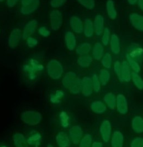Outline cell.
<instances>
[{
  "label": "cell",
  "mask_w": 143,
  "mask_h": 147,
  "mask_svg": "<svg viewBox=\"0 0 143 147\" xmlns=\"http://www.w3.org/2000/svg\"><path fill=\"white\" fill-rule=\"evenodd\" d=\"M38 26V22L36 20H32L27 22L24 27L22 32V38L26 40L28 37L35 32Z\"/></svg>",
  "instance_id": "cell-6"
},
{
  "label": "cell",
  "mask_w": 143,
  "mask_h": 147,
  "mask_svg": "<svg viewBox=\"0 0 143 147\" xmlns=\"http://www.w3.org/2000/svg\"><path fill=\"white\" fill-rule=\"evenodd\" d=\"M111 32L108 28H105L102 33V42L103 45H107L109 43L111 39Z\"/></svg>",
  "instance_id": "cell-32"
},
{
  "label": "cell",
  "mask_w": 143,
  "mask_h": 147,
  "mask_svg": "<svg viewBox=\"0 0 143 147\" xmlns=\"http://www.w3.org/2000/svg\"><path fill=\"white\" fill-rule=\"evenodd\" d=\"M102 64L106 68H110L112 64V58L111 55L107 53L103 55L102 58Z\"/></svg>",
  "instance_id": "cell-28"
},
{
  "label": "cell",
  "mask_w": 143,
  "mask_h": 147,
  "mask_svg": "<svg viewBox=\"0 0 143 147\" xmlns=\"http://www.w3.org/2000/svg\"><path fill=\"white\" fill-rule=\"evenodd\" d=\"M109 78L110 74L107 70L105 69L101 70L99 74V80L103 85H105L109 81Z\"/></svg>",
  "instance_id": "cell-31"
},
{
  "label": "cell",
  "mask_w": 143,
  "mask_h": 147,
  "mask_svg": "<svg viewBox=\"0 0 143 147\" xmlns=\"http://www.w3.org/2000/svg\"><path fill=\"white\" fill-rule=\"evenodd\" d=\"M61 122L62 125L64 127H66L68 125V118L67 115L65 112H62L61 114Z\"/></svg>",
  "instance_id": "cell-42"
},
{
  "label": "cell",
  "mask_w": 143,
  "mask_h": 147,
  "mask_svg": "<svg viewBox=\"0 0 143 147\" xmlns=\"http://www.w3.org/2000/svg\"><path fill=\"white\" fill-rule=\"evenodd\" d=\"M92 62V57L89 55H84L80 56L77 59L78 64L83 67H87L90 65Z\"/></svg>",
  "instance_id": "cell-24"
},
{
  "label": "cell",
  "mask_w": 143,
  "mask_h": 147,
  "mask_svg": "<svg viewBox=\"0 0 143 147\" xmlns=\"http://www.w3.org/2000/svg\"><path fill=\"white\" fill-rule=\"evenodd\" d=\"M132 79L136 86L140 89L143 88V80L140 76L136 73H133L132 74Z\"/></svg>",
  "instance_id": "cell-33"
},
{
  "label": "cell",
  "mask_w": 143,
  "mask_h": 147,
  "mask_svg": "<svg viewBox=\"0 0 143 147\" xmlns=\"http://www.w3.org/2000/svg\"><path fill=\"white\" fill-rule=\"evenodd\" d=\"M91 50V45L89 43L85 42L80 44L76 49V53L80 56L88 54Z\"/></svg>",
  "instance_id": "cell-22"
},
{
  "label": "cell",
  "mask_w": 143,
  "mask_h": 147,
  "mask_svg": "<svg viewBox=\"0 0 143 147\" xmlns=\"http://www.w3.org/2000/svg\"><path fill=\"white\" fill-rule=\"evenodd\" d=\"M83 132L79 126L75 125L70 130V136L71 139L74 143H77L82 137Z\"/></svg>",
  "instance_id": "cell-15"
},
{
  "label": "cell",
  "mask_w": 143,
  "mask_h": 147,
  "mask_svg": "<svg viewBox=\"0 0 143 147\" xmlns=\"http://www.w3.org/2000/svg\"><path fill=\"white\" fill-rule=\"evenodd\" d=\"M95 33L97 36H101L102 34L104 28V18L101 15H97L93 22Z\"/></svg>",
  "instance_id": "cell-11"
},
{
  "label": "cell",
  "mask_w": 143,
  "mask_h": 147,
  "mask_svg": "<svg viewBox=\"0 0 143 147\" xmlns=\"http://www.w3.org/2000/svg\"><path fill=\"white\" fill-rule=\"evenodd\" d=\"M22 38V33L19 28H14L12 30L8 39V45L11 49H15L19 43Z\"/></svg>",
  "instance_id": "cell-5"
},
{
  "label": "cell",
  "mask_w": 143,
  "mask_h": 147,
  "mask_svg": "<svg viewBox=\"0 0 143 147\" xmlns=\"http://www.w3.org/2000/svg\"><path fill=\"white\" fill-rule=\"evenodd\" d=\"M105 102L108 104V105L111 108H114V96L112 95L108 94L107 95L105 96Z\"/></svg>",
  "instance_id": "cell-40"
},
{
  "label": "cell",
  "mask_w": 143,
  "mask_h": 147,
  "mask_svg": "<svg viewBox=\"0 0 143 147\" xmlns=\"http://www.w3.org/2000/svg\"><path fill=\"white\" fill-rule=\"evenodd\" d=\"M70 26L75 33L80 34L83 30V23L82 20L76 16H73L70 17L69 21Z\"/></svg>",
  "instance_id": "cell-7"
},
{
  "label": "cell",
  "mask_w": 143,
  "mask_h": 147,
  "mask_svg": "<svg viewBox=\"0 0 143 147\" xmlns=\"http://www.w3.org/2000/svg\"><path fill=\"white\" fill-rule=\"evenodd\" d=\"M138 3L139 7L140 8V9L143 11V0H138Z\"/></svg>",
  "instance_id": "cell-46"
},
{
  "label": "cell",
  "mask_w": 143,
  "mask_h": 147,
  "mask_svg": "<svg viewBox=\"0 0 143 147\" xmlns=\"http://www.w3.org/2000/svg\"><path fill=\"white\" fill-rule=\"evenodd\" d=\"M19 0H6V5L8 7H14Z\"/></svg>",
  "instance_id": "cell-44"
},
{
  "label": "cell",
  "mask_w": 143,
  "mask_h": 147,
  "mask_svg": "<svg viewBox=\"0 0 143 147\" xmlns=\"http://www.w3.org/2000/svg\"><path fill=\"white\" fill-rule=\"evenodd\" d=\"M83 94L86 96L90 95L92 92V81L90 78L85 77L82 81Z\"/></svg>",
  "instance_id": "cell-21"
},
{
  "label": "cell",
  "mask_w": 143,
  "mask_h": 147,
  "mask_svg": "<svg viewBox=\"0 0 143 147\" xmlns=\"http://www.w3.org/2000/svg\"><path fill=\"white\" fill-rule=\"evenodd\" d=\"M93 147H102V146H101V144H99V143H95L94 144H93Z\"/></svg>",
  "instance_id": "cell-48"
},
{
  "label": "cell",
  "mask_w": 143,
  "mask_h": 147,
  "mask_svg": "<svg viewBox=\"0 0 143 147\" xmlns=\"http://www.w3.org/2000/svg\"><path fill=\"white\" fill-rule=\"evenodd\" d=\"M101 132L103 140L107 142L109 139L111 133V125L108 121H105L101 128Z\"/></svg>",
  "instance_id": "cell-23"
},
{
  "label": "cell",
  "mask_w": 143,
  "mask_h": 147,
  "mask_svg": "<svg viewBox=\"0 0 143 147\" xmlns=\"http://www.w3.org/2000/svg\"><path fill=\"white\" fill-rule=\"evenodd\" d=\"M91 142V137L90 135H86L83 138L81 143L80 147H90Z\"/></svg>",
  "instance_id": "cell-37"
},
{
  "label": "cell",
  "mask_w": 143,
  "mask_h": 147,
  "mask_svg": "<svg viewBox=\"0 0 143 147\" xmlns=\"http://www.w3.org/2000/svg\"><path fill=\"white\" fill-rule=\"evenodd\" d=\"M106 9L108 17L111 20H115L117 17V12L113 0H108L106 3Z\"/></svg>",
  "instance_id": "cell-16"
},
{
  "label": "cell",
  "mask_w": 143,
  "mask_h": 147,
  "mask_svg": "<svg viewBox=\"0 0 143 147\" xmlns=\"http://www.w3.org/2000/svg\"><path fill=\"white\" fill-rule=\"evenodd\" d=\"M77 1L83 7L88 9H92L95 7V0H77Z\"/></svg>",
  "instance_id": "cell-30"
},
{
  "label": "cell",
  "mask_w": 143,
  "mask_h": 147,
  "mask_svg": "<svg viewBox=\"0 0 143 147\" xmlns=\"http://www.w3.org/2000/svg\"><path fill=\"white\" fill-rule=\"evenodd\" d=\"M131 78V73L130 70V66L128 62L124 61L122 63L121 76L120 79L123 81H129Z\"/></svg>",
  "instance_id": "cell-14"
},
{
  "label": "cell",
  "mask_w": 143,
  "mask_h": 147,
  "mask_svg": "<svg viewBox=\"0 0 143 147\" xmlns=\"http://www.w3.org/2000/svg\"><path fill=\"white\" fill-rule=\"evenodd\" d=\"M3 1H4V0H0V2H3Z\"/></svg>",
  "instance_id": "cell-50"
},
{
  "label": "cell",
  "mask_w": 143,
  "mask_h": 147,
  "mask_svg": "<svg viewBox=\"0 0 143 147\" xmlns=\"http://www.w3.org/2000/svg\"><path fill=\"white\" fill-rule=\"evenodd\" d=\"M26 43L30 48H33L38 45V41L37 38L30 37L26 39Z\"/></svg>",
  "instance_id": "cell-35"
},
{
  "label": "cell",
  "mask_w": 143,
  "mask_h": 147,
  "mask_svg": "<svg viewBox=\"0 0 143 147\" xmlns=\"http://www.w3.org/2000/svg\"><path fill=\"white\" fill-rule=\"evenodd\" d=\"M38 33L42 37H48L50 35V31L45 26H41L38 30Z\"/></svg>",
  "instance_id": "cell-36"
},
{
  "label": "cell",
  "mask_w": 143,
  "mask_h": 147,
  "mask_svg": "<svg viewBox=\"0 0 143 147\" xmlns=\"http://www.w3.org/2000/svg\"><path fill=\"white\" fill-rule=\"evenodd\" d=\"M128 54L132 58L134 59L135 60H139L143 58V49L139 47L135 46V47L132 48V49L130 51V53Z\"/></svg>",
  "instance_id": "cell-25"
},
{
  "label": "cell",
  "mask_w": 143,
  "mask_h": 147,
  "mask_svg": "<svg viewBox=\"0 0 143 147\" xmlns=\"http://www.w3.org/2000/svg\"><path fill=\"white\" fill-rule=\"evenodd\" d=\"M111 51L114 54H118L121 52V44L119 37L115 34H113L109 41Z\"/></svg>",
  "instance_id": "cell-13"
},
{
  "label": "cell",
  "mask_w": 143,
  "mask_h": 147,
  "mask_svg": "<svg viewBox=\"0 0 143 147\" xmlns=\"http://www.w3.org/2000/svg\"><path fill=\"white\" fill-rule=\"evenodd\" d=\"M40 6V0H34L33 2L25 6H22L20 9L21 13L24 16H28L34 13Z\"/></svg>",
  "instance_id": "cell-10"
},
{
  "label": "cell",
  "mask_w": 143,
  "mask_h": 147,
  "mask_svg": "<svg viewBox=\"0 0 143 147\" xmlns=\"http://www.w3.org/2000/svg\"><path fill=\"white\" fill-rule=\"evenodd\" d=\"M92 85L95 88V91H98L100 89V84L99 80L96 75H94L92 78Z\"/></svg>",
  "instance_id": "cell-39"
},
{
  "label": "cell",
  "mask_w": 143,
  "mask_h": 147,
  "mask_svg": "<svg viewBox=\"0 0 143 147\" xmlns=\"http://www.w3.org/2000/svg\"><path fill=\"white\" fill-rule=\"evenodd\" d=\"M47 147H53V146L52 145H51V144H48V146H47Z\"/></svg>",
  "instance_id": "cell-49"
},
{
  "label": "cell",
  "mask_w": 143,
  "mask_h": 147,
  "mask_svg": "<svg viewBox=\"0 0 143 147\" xmlns=\"http://www.w3.org/2000/svg\"><path fill=\"white\" fill-rule=\"evenodd\" d=\"M66 1L67 0H51L50 5L52 8H58L62 7Z\"/></svg>",
  "instance_id": "cell-34"
},
{
  "label": "cell",
  "mask_w": 143,
  "mask_h": 147,
  "mask_svg": "<svg viewBox=\"0 0 143 147\" xmlns=\"http://www.w3.org/2000/svg\"><path fill=\"white\" fill-rule=\"evenodd\" d=\"M56 141L59 147H68L70 146V140L65 133H59L56 136Z\"/></svg>",
  "instance_id": "cell-19"
},
{
  "label": "cell",
  "mask_w": 143,
  "mask_h": 147,
  "mask_svg": "<svg viewBox=\"0 0 143 147\" xmlns=\"http://www.w3.org/2000/svg\"><path fill=\"white\" fill-rule=\"evenodd\" d=\"M64 41L68 50L73 51L75 49L77 41L75 35L73 32L71 31L66 32L64 36Z\"/></svg>",
  "instance_id": "cell-9"
},
{
  "label": "cell",
  "mask_w": 143,
  "mask_h": 147,
  "mask_svg": "<svg viewBox=\"0 0 143 147\" xmlns=\"http://www.w3.org/2000/svg\"><path fill=\"white\" fill-rule=\"evenodd\" d=\"M77 79V76L75 73L68 72L66 74L62 79V84L64 87L69 88L71 85Z\"/></svg>",
  "instance_id": "cell-20"
},
{
  "label": "cell",
  "mask_w": 143,
  "mask_h": 147,
  "mask_svg": "<svg viewBox=\"0 0 143 147\" xmlns=\"http://www.w3.org/2000/svg\"><path fill=\"white\" fill-rule=\"evenodd\" d=\"M83 32L85 36L87 38H91L93 36L95 33L94 25L93 22L90 19L87 18L85 20Z\"/></svg>",
  "instance_id": "cell-12"
},
{
  "label": "cell",
  "mask_w": 143,
  "mask_h": 147,
  "mask_svg": "<svg viewBox=\"0 0 143 147\" xmlns=\"http://www.w3.org/2000/svg\"><path fill=\"white\" fill-rule=\"evenodd\" d=\"M104 55L103 46L100 43H96L94 45L92 49V56L93 58L99 60L102 58Z\"/></svg>",
  "instance_id": "cell-18"
},
{
  "label": "cell",
  "mask_w": 143,
  "mask_h": 147,
  "mask_svg": "<svg viewBox=\"0 0 143 147\" xmlns=\"http://www.w3.org/2000/svg\"><path fill=\"white\" fill-rule=\"evenodd\" d=\"M129 20L136 30L143 32V16L136 13H132L129 16Z\"/></svg>",
  "instance_id": "cell-8"
},
{
  "label": "cell",
  "mask_w": 143,
  "mask_h": 147,
  "mask_svg": "<svg viewBox=\"0 0 143 147\" xmlns=\"http://www.w3.org/2000/svg\"><path fill=\"white\" fill-rule=\"evenodd\" d=\"M126 57H127V62H128V64L130 67H131L132 68V69L134 71L135 73H138V72H139L140 68L139 65L137 63V61L134 59L132 58L128 54H127Z\"/></svg>",
  "instance_id": "cell-27"
},
{
  "label": "cell",
  "mask_w": 143,
  "mask_h": 147,
  "mask_svg": "<svg viewBox=\"0 0 143 147\" xmlns=\"http://www.w3.org/2000/svg\"><path fill=\"white\" fill-rule=\"evenodd\" d=\"M81 88H82V81H81L78 78H77L75 81L69 88L71 92L74 94L79 93Z\"/></svg>",
  "instance_id": "cell-29"
},
{
  "label": "cell",
  "mask_w": 143,
  "mask_h": 147,
  "mask_svg": "<svg viewBox=\"0 0 143 147\" xmlns=\"http://www.w3.org/2000/svg\"><path fill=\"white\" fill-rule=\"evenodd\" d=\"M64 95V93L61 91H56V94L55 95H53L51 97V101L54 103H57L59 102V100Z\"/></svg>",
  "instance_id": "cell-41"
},
{
  "label": "cell",
  "mask_w": 143,
  "mask_h": 147,
  "mask_svg": "<svg viewBox=\"0 0 143 147\" xmlns=\"http://www.w3.org/2000/svg\"><path fill=\"white\" fill-rule=\"evenodd\" d=\"M129 4L130 5H134L138 2V0H127Z\"/></svg>",
  "instance_id": "cell-47"
},
{
  "label": "cell",
  "mask_w": 143,
  "mask_h": 147,
  "mask_svg": "<svg viewBox=\"0 0 143 147\" xmlns=\"http://www.w3.org/2000/svg\"><path fill=\"white\" fill-rule=\"evenodd\" d=\"M21 118L25 123L29 125H35L40 122L42 115L37 111H27L23 112Z\"/></svg>",
  "instance_id": "cell-2"
},
{
  "label": "cell",
  "mask_w": 143,
  "mask_h": 147,
  "mask_svg": "<svg viewBox=\"0 0 143 147\" xmlns=\"http://www.w3.org/2000/svg\"><path fill=\"white\" fill-rule=\"evenodd\" d=\"M46 70L50 78L54 80H57L61 77L64 69L60 61L56 59H52L46 65Z\"/></svg>",
  "instance_id": "cell-1"
},
{
  "label": "cell",
  "mask_w": 143,
  "mask_h": 147,
  "mask_svg": "<svg viewBox=\"0 0 143 147\" xmlns=\"http://www.w3.org/2000/svg\"><path fill=\"white\" fill-rule=\"evenodd\" d=\"M63 22L62 13L58 9H53L50 13V23L51 28L54 31L60 29Z\"/></svg>",
  "instance_id": "cell-3"
},
{
  "label": "cell",
  "mask_w": 143,
  "mask_h": 147,
  "mask_svg": "<svg viewBox=\"0 0 143 147\" xmlns=\"http://www.w3.org/2000/svg\"><path fill=\"white\" fill-rule=\"evenodd\" d=\"M40 136L39 134H35L30 138V139L28 140V144H30V145L36 146L38 144L39 142H40Z\"/></svg>",
  "instance_id": "cell-38"
},
{
  "label": "cell",
  "mask_w": 143,
  "mask_h": 147,
  "mask_svg": "<svg viewBox=\"0 0 143 147\" xmlns=\"http://www.w3.org/2000/svg\"></svg>",
  "instance_id": "cell-51"
},
{
  "label": "cell",
  "mask_w": 143,
  "mask_h": 147,
  "mask_svg": "<svg viewBox=\"0 0 143 147\" xmlns=\"http://www.w3.org/2000/svg\"><path fill=\"white\" fill-rule=\"evenodd\" d=\"M123 143V137L121 133L116 132L114 133L112 139V147H122Z\"/></svg>",
  "instance_id": "cell-26"
},
{
  "label": "cell",
  "mask_w": 143,
  "mask_h": 147,
  "mask_svg": "<svg viewBox=\"0 0 143 147\" xmlns=\"http://www.w3.org/2000/svg\"><path fill=\"white\" fill-rule=\"evenodd\" d=\"M13 140L16 147H28V140L21 133H15L13 137Z\"/></svg>",
  "instance_id": "cell-17"
},
{
  "label": "cell",
  "mask_w": 143,
  "mask_h": 147,
  "mask_svg": "<svg viewBox=\"0 0 143 147\" xmlns=\"http://www.w3.org/2000/svg\"><path fill=\"white\" fill-rule=\"evenodd\" d=\"M34 1V0H21V4L22 6H25L32 3Z\"/></svg>",
  "instance_id": "cell-45"
},
{
  "label": "cell",
  "mask_w": 143,
  "mask_h": 147,
  "mask_svg": "<svg viewBox=\"0 0 143 147\" xmlns=\"http://www.w3.org/2000/svg\"><path fill=\"white\" fill-rule=\"evenodd\" d=\"M43 68L42 64L37 59H31L24 66V70L27 73L30 78H32L36 73L41 71Z\"/></svg>",
  "instance_id": "cell-4"
},
{
  "label": "cell",
  "mask_w": 143,
  "mask_h": 147,
  "mask_svg": "<svg viewBox=\"0 0 143 147\" xmlns=\"http://www.w3.org/2000/svg\"><path fill=\"white\" fill-rule=\"evenodd\" d=\"M121 68H122V64L119 61H117L114 63V69L115 73L118 75L119 78H120V76H121Z\"/></svg>",
  "instance_id": "cell-43"
}]
</instances>
